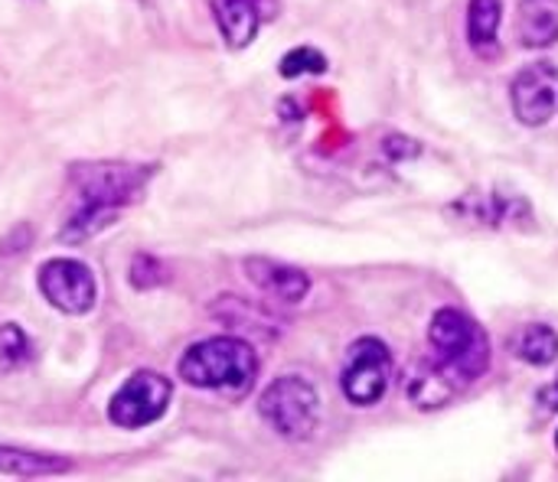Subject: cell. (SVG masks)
Here are the masks:
<instances>
[{
    "instance_id": "6da1fadb",
    "label": "cell",
    "mask_w": 558,
    "mask_h": 482,
    "mask_svg": "<svg viewBox=\"0 0 558 482\" xmlns=\"http://www.w3.org/2000/svg\"><path fill=\"white\" fill-rule=\"evenodd\" d=\"M428 349L435 372L454 388L464 392L490 369V339L477 320L468 313L445 307L432 317L428 326Z\"/></svg>"
},
{
    "instance_id": "7a4b0ae2",
    "label": "cell",
    "mask_w": 558,
    "mask_h": 482,
    "mask_svg": "<svg viewBox=\"0 0 558 482\" xmlns=\"http://www.w3.org/2000/svg\"><path fill=\"white\" fill-rule=\"evenodd\" d=\"M177 372L190 388L242 398L258 379V353L239 336H213L193 343L177 362Z\"/></svg>"
},
{
    "instance_id": "3957f363",
    "label": "cell",
    "mask_w": 558,
    "mask_h": 482,
    "mask_svg": "<svg viewBox=\"0 0 558 482\" xmlns=\"http://www.w3.org/2000/svg\"><path fill=\"white\" fill-rule=\"evenodd\" d=\"M150 166L118 163V160H88L69 170V186L78 199V209H111L121 212L147 183Z\"/></svg>"
},
{
    "instance_id": "277c9868",
    "label": "cell",
    "mask_w": 558,
    "mask_h": 482,
    "mask_svg": "<svg viewBox=\"0 0 558 482\" xmlns=\"http://www.w3.org/2000/svg\"><path fill=\"white\" fill-rule=\"evenodd\" d=\"M258 411L275 434L288 441H307L320 421V395L304 375H281L262 392Z\"/></svg>"
},
{
    "instance_id": "5b68a950",
    "label": "cell",
    "mask_w": 558,
    "mask_h": 482,
    "mask_svg": "<svg viewBox=\"0 0 558 482\" xmlns=\"http://www.w3.org/2000/svg\"><path fill=\"white\" fill-rule=\"evenodd\" d=\"M392 382V353L383 339L363 336L350 346L343 372H340V388L343 398L356 408H373L386 398Z\"/></svg>"
},
{
    "instance_id": "8992f818",
    "label": "cell",
    "mask_w": 558,
    "mask_h": 482,
    "mask_svg": "<svg viewBox=\"0 0 558 482\" xmlns=\"http://www.w3.org/2000/svg\"><path fill=\"white\" fill-rule=\"evenodd\" d=\"M173 385L160 372H134L108 401V418L118 428L141 431L163 418Z\"/></svg>"
},
{
    "instance_id": "52a82bcc",
    "label": "cell",
    "mask_w": 558,
    "mask_h": 482,
    "mask_svg": "<svg viewBox=\"0 0 558 482\" xmlns=\"http://www.w3.org/2000/svg\"><path fill=\"white\" fill-rule=\"evenodd\" d=\"M39 291L43 297L69 313V317H82L95 307L98 300V284H95V274L75 261V258H52L39 268Z\"/></svg>"
},
{
    "instance_id": "ba28073f",
    "label": "cell",
    "mask_w": 558,
    "mask_h": 482,
    "mask_svg": "<svg viewBox=\"0 0 558 482\" xmlns=\"http://www.w3.org/2000/svg\"><path fill=\"white\" fill-rule=\"evenodd\" d=\"M510 104L520 124L543 127L558 114V65L553 62H533L513 75L510 85Z\"/></svg>"
},
{
    "instance_id": "9c48e42d",
    "label": "cell",
    "mask_w": 558,
    "mask_h": 482,
    "mask_svg": "<svg viewBox=\"0 0 558 482\" xmlns=\"http://www.w3.org/2000/svg\"><path fill=\"white\" fill-rule=\"evenodd\" d=\"M248 281L281 304H301L311 291V277L301 268L271 261V258H245Z\"/></svg>"
},
{
    "instance_id": "30bf717a",
    "label": "cell",
    "mask_w": 558,
    "mask_h": 482,
    "mask_svg": "<svg viewBox=\"0 0 558 482\" xmlns=\"http://www.w3.org/2000/svg\"><path fill=\"white\" fill-rule=\"evenodd\" d=\"M265 3L271 0H213V16L232 49H245L258 36L262 20L271 16L265 13Z\"/></svg>"
},
{
    "instance_id": "8fae6325",
    "label": "cell",
    "mask_w": 558,
    "mask_h": 482,
    "mask_svg": "<svg viewBox=\"0 0 558 482\" xmlns=\"http://www.w3.org/2000/svg\"><path fill=\"white\" fill-rule=\"evenodd\" d=\"M500 23H504V0L468 3V42L477 59L500 55Z\"/></svg>"
},
{
    "instance_id": "7c38bea8",
    "label": "cell",
    "mask_w": 558,
    "mask_h": 482,
    "mask_svg": "<svg viewBox=\"0 0 558 482\" xmlns=\"http://www.w3.org/2000/svg\"><path fill=\"white\" fill-rule=\"evenodd\" d=\"M517 33L526 49H546L558 42V3L556 0H523L517 16Z\"/></svg>"
},
{
    "instance_id": "4fadbf2b",
    "label": "cell",
    "mask_w": 558,
    "mask_h": 482,
    "mask_svg": "<svg viewBox=\"0 0 558 482\" xmlns=\"http://www.w3.org/2000/svg\"><path fill=\"white\" fill-rule=\"evenodd\" d=\"M72 464L65 457H56V454H36V450H23V447H10V444H0V473L3 477H59V473H69Z\"/></svg>"
},
{
    "instance_id": "5bb4252c",
    "label": "cell",
    "mask_w": 558,
    "mask_h": 482,
    "mask_svg": "<svg viewBox=\"0 0 558 482\" xmlns=\"http://www.w3.org/2000/svg\"><path fill=\"white\" fill-rule=\"evenodd\" d=\"M513 353H517L520 362L543 369V366L556 362L558 333L553 326H546V323H530V326H523V330L513 336Z\"/></svg>"
},
{
    "instance_id": "9a60e30c",
    "label": "cell",
    "mask_w": 558,
    "mask_h": 482,
    "mask_svg": "<svg viewBox=\"0 0 558 482\" xmlns=\"http://www.w3.org/2000/svg\"><path fill=\"white\" fill-rule=\"evenodd\" d=\"M29 362H33V339L16 323H3L0 326V372H16Z\"/></svg>"
},
{
    "instance_id": "2e32d148",
    "label": "cell",
    "mask_w": 558,
    "mask_h": 482,
    "mask_svg": "<svg viewBox=\"0 0 558 482\" xmlns=\"http://www.w3.org/2000/svg\"><path fill=\"white\" fill-rule=\"evenodd\" d=\"M114 219H118V212H111V209H78V212L65 222V228H62L59 238H62L65 245L88 242L92 235H98L101 228H108Z\"/></svg>"
},
{
    "instance_id": "e0dca14e",
    "label": "cell",
    "mask_w": 558,
    "mask_h": 482,
    "mask_svg": "<svg viewBox=\"0 0 558 482\" xmlns=\"http://www.w3.org/2000/svg\"><path fill=\"white\" fill-rule=\"evenodd\" d=\"M284 78H298V75H320V72H327V59H324V52H317V49H311V46H298V49H291L284 59H281V69H278Z\"/></svg>"
},
{
    "instance_id": "ac0fdd59",
    "label": "cell",
    "mask_w": 558,
    "mask_h": 482,
    "mask_svg": "<svg viewBox=\"0 0 558 482\" xmlns=\"http://www.w3.org/2000/svg\"><path fill=\"white\" fill-rule=\"evenodd\" d=\"M167 274H163V264L150 255H137L134 264H131V284L134 287H154V284H163Z\"/></svg>"
},
{
    "instance_id": "d6986e66",
    "label": "cell",
    "mask_w": 558,
    "mask_h": 482,
    "mask_svg": "<svg viewBox=\"0 0 558 482\" xmlns=\"http://www.w3.org/2000/svg\"><path fill=\"white\" fill-rule=\"evenodd\" d=\"M536 411H539V418H553V415H558V372L546 388H539V395H536Z\"/></svg>"
},
{
    "instance_id": "ffe728a7",
    "label": "cell",
    "mask_w": 558,
    "mask_h": 482,
    "mask_svg": "<svg viewBox=\"0 0 558 482\" xmlns=\"http://www.w3.org/2000/svg\"><path fill=\"white\" fill-rule=\"evenodd\" d=\"M556 447H558V434H556Z\"/></svg>"
}]
</instances>
